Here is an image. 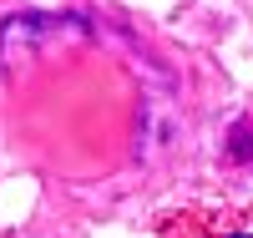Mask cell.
Returning a JSON list of instances; mask_svg holds the SVG:
<instances>
[{"mask_svg": "<svg viewBox=\"0 0 253 238\" xmlns=\"http://www.w3.org/2000/svg\"><path fill=\"white\" fill-rule=\"evenodd\" d=\"M238 238H243V233H238Z\"/></svg>", "mask_w": 253, "mask_h": 238, "instance_id": "obj_1", "label": "cell"}]
</instances>
